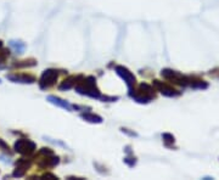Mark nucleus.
<instances>
[{"label":"nucleus","instance_id":"f257e3e1","mask_svg":"<svg viewBox=\"0 0 219 180\" xmlns=\"http://www.w3.org/2000/svg\"><path fill=\"white\" fill-rule=\"evenodd\" d=\"M95 82L96 81L93 77H88L83 83L75 86V90L82 95H87V96L94 97V99H100L101 96H100L99 89L96 88Z\"/></svg>","mask_w":219,"mask_h":180},{"label":"nucleus","instance_id":"f03ea898","mask_svg":"<svg viewBox=\"0 0 219 180\" xmlns=\"http://www.w3.org/2000/svg\"><path fill=\"white\" fill-rule=\"evenodd\" d=\"M56 79H57V71L56 69H46V71H44V73L42 74L39 85H40L42 89H46V88L51 86L52 84L55 83Z\"/></svg>","mask_w":219,"mask_h":180},{"label":"nucleus","instance_id":"7ed1b4c3","mask_svg":"<svg viewBox=\"0 0 219 180\" xmlns=\"http://www.w3.org/2000/svg\"><path fill=\"white\" fill-rule=\"evenodd\" d=\"M15 150L16 152L29 155L35 150V144L32 142L30 140H17L15 144Z\"/></svg>","mask_w":219,"mask_h":180},{"label":"nucleus","instance_id":"20e7f679","mask_svg":"<svg viewBox=\"0 0 219 180\" xmlns=\"http://www.w3.org/2000/svg\"><path fill=\"white\" fill-rule=\"evenodd\" d=\"M116 72H117V74L125 82V84L128 85V88L131 89V86L135 84V77H134V74L131 73L129 69L123 67V66H117Z\"/></svg>","mask_w":219,"mask_h":180},{"label":"nucleus","instance_id":"39448f33","mask_svg":"<svg viewBox=\"0 0 219 180\" xmlns=\"http://www.w3.org/2000/svg\"><path fill=\"white\" fill-rule=\"evenodd\" d=\"M48 101L51 102V104H54V105H56L58 107H61V108H63V110H66V111H71L72 110V106L67 101H65V100H62L60 97L50 95V96H48Z\"/></svg>","mask_w":219,"mask_h":180},{"label":"nucleus","instance_id":"423d86ee","mask_svg":"<svg viewBox=\"0 0 219 180\" xmlns=\"http://www.w3.org/2000/svg\"><path fill=\"white\" fill-rule=\"evenodd\" d=\"M7 78L15 83H33L34 82V78L29 76H7Z\"/></svg>","mask_w":219,"mask_h":180},{"label":"nucleus","instance_id":"0eeeda50","mask_svg":"<svg viewBox=\"0 0 219 180\" xmlns=\"http://www.w3.org/2000/svg\"><path fill=\"white\" fill-rule=\"evenodd\" d=\"M80 117L87 121V122H90V123H101L102 118L98 114H94V113H82Z\"/></svg>","mask_w":219,"mask_h":180},{"label":"nucleus","instance_id":"6e6552de","mask_svg":"<svg viewBox=\"0 0 219 180\" xmlns=\"http://www.w3.org/2000/svg\"><path fill=\"white\" fill-rule=\"evenodd\" d=\"M10 46L12 49H15V51H17L18 54H22L23 50H25V48H26V45L22 42H16V40H11L10 42Z\"/></svg>","mask_w":219,"mask_h":180},{"label":"nucleus","instance_id":"1a4fd4ad","mask_svg":"<svg viewBox=\"0 0 219 180\" xmlns=\"http://www.w3.org/2000/svg\"><path fill=\"white\" fill-rule=\"evenodd\" d=\"M71 81H72V78H70V79H67V81H63V83L60 85V89H61V90H65V89L67 90V89L72 88L73 83L71 82Z\"/></svg>","mask_w":219,"mask_h":180},{"label":"nucleus","instance_id":"9d476101","mask_svg":"<svg viewBox=\"0 0 219 180\" xmlns=\"http://www.w3.org/2000/svg\"><path fill=\"white\" fill-rule=\"evenodd\" d=\"M0 83H1V81H0Z\"/></svg>","mask_w":219,"mask_h":180}]
</instances>
